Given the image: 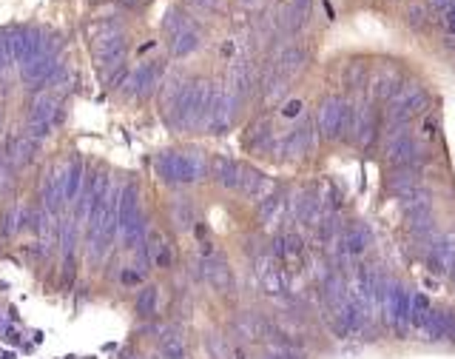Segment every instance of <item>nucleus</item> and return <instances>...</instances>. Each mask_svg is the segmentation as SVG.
<instances>
[{
	"label": "nucleus",
	"instance_id": "1",
	"mask_svg": "<svg viewBox=\"0 0 455 359\" xmlns=\"http://www.w3.org/2000/svg\"><path fill=\"white\" fill-rule=\"evenodd\" d=\"M211 97H214V83L200 77V80H188L180 94L168 103V111H171V123L183 131H194L200 126H205L208 120V111H211Z\"/></svg>",
	"mask_w": 455,
	"mask_h": 359
},
{
	"label": "nucleus",
	"instance_id": "2",
	"mask_svg": "<svg viewBox=\"0 0 455 359\" xmlns=\"http://www.w3.org/2000/svg\"><path fill=\"white\" fill-rule=\"evenodd\" d=\"M157 174L171 186L194 183V180H203L205 163H203L200 151H165L157 157Z\"/></svg>",
	"mask_w": 455,
	"mask_h": 359
},
{
	"label": "nucleus",
	"instance_id": "3",
	"mask_svg": "<svg viewBox=\"0 0 455 359\" xmlns=\"http://www.w3.org/2000/svg\"><path fill=\"white\" fill-rule=\"evenodd\" d=\"M319 131L322 137L327 140H339V137H347L350 140V126H353V106L342 97H327L322 106H319Z\"/></svg>",
	"mask_w": 455,
	"mask_h": 359
},
{
	"label": "nucleus",
	"instance_id": "4",
	"mask_svg": "<svg viewBox=\"0 0 455 359\" xmlns=\"http://www.w3.org/2000/svg\"><path fill=\"white\" fill-rule=\"evenodd\" d=\"M384 154L393 163V168H402V166H416L419 168L421 160H424V146L404 126H393L390 137H387V146H384Z\"/></svg>",
	"mask_w": 455,
	"mask_h": 359
},
{
	"label": "nucleus",
	"instance_id": "5",
	"mask_svg": "<svg viewBox=\"0 0 455 359\" xmlns=\"http://www.w3.org/2000/svg\"><path fill=\"white\" fill-rule=\"evenodd\" d=\"M430 106V94L421 86H402V91L393 97V106L387 108V120L390 126H407L416 114L427 111Z\"/></svg>",
	"mask_w": 455,
	"mask_h": 359
},
{
	"label": "nucleus",
	"instance_id": "6",
	"mask_svg": "<svg viewBox=\"0 0 455 359\" xmlns=\"http://www.w3.org/2000/svg\"><path fill=\"white\" fill-rule=\"evenodd\" d=\"M57 108H60V100L54 94H43L34 100V106L29 111V137L31 140H43L51 134V128L57 123Z\"/></svg>",
	"mask_w": 455,
	"mask_h": 359
},
{
	"label": "nucleus",
	"instance_id": "7",
	"mask_svg": "<svg viewBox=\"0 0 455 359\" xmlns=\"http://www.w3.org/2000/svg\"><path fill=\"white\" fill-rule=\"evenodd\" d=\"M379 134V111L370 103L353 106V126H350V140L362 148H370Z\"/></svg>",
	"mask_w": 455,
	"mask_h": 359
},
{
	"label": "nucleus",
	"instance_id": "8",
	"mask_svg": "<svg viewBox=\"0 0 455 359\" xmlns=\"http://www.w3.org/2000/svg\"><path fill=\"white\" fill-rule=\"evenodd\" d=\"M123 51H126V34H123L120 29H108V31H103V34L94 40V46H91V54H94V60H97V66H100V69L120 63Z\"/></svg>",
	"mask_w": 455,
	"mask_h": 359
},
{
	"label": "nucleus",
	"instance_id": "9",
	"mask_svg": "<svg viewBox=\"0 0 455 359\" xmlns=\"http://www.w3.org/2000/svg\"><path fill=\"white\" fill-rule=\"evenodd\" d=\"M57 69H60L57 57L43 51V54H37V57L20 63V80H23L26 86H31V89H43V86L48 83V77H51Z\"/></svg>",
	"mask_w": 455,
	"mask_h": 359
},
{
	"label": "nucleus",
	"instance_id": "10",
	"mask_svg": "<svg viewBox=\"0 0 455 359\" xmlns=\"http://www.w3.org/2000/svg\"><path fill=\"white\" fill-rule=\"evenodd\" d=\"M197 277H203V280H205L211 288H217V291H230V285H233L230 266L225 263L223 254H211V257L200 260V263H197Z\"/></svg>",
	"mask_w": 455,
	"mask_h": 359
},
{
	"label": "nucleus",
	"instance_id": "11",
	"mask_svg": "<svg viewBox=\"0 0 455 359\" xmlns=\"http://www.w3.org/2000/svg\"><path fill=\"white\" fill-rule=\"evenodd\" d=\"M427 266L433 274H453L455 271V234H441L433 240Z\"/></svg>",
	"mask_w": 455,
	"mask_h": 359
},
{
	"label": "nucleus",
	"instance_id": "12",
	"mask_svg": "<svg viewBox=\"0 0 455 359\" xmlns=\"http://www.w3.org/2000/svg\"><path fill=\"white\" fill-rule=\"evenodd\" d=\"M230 328H233L236 340H242V343H262V340L267 337V331H270V323L262 320V317L253 314V311H245V314H239V317L233 320Z\"/></svg>",
	"mask_w": 455,
	"mask_h": 359
},
{
	"label": "nucleus",
	"instance_id": "13",
	"mask_svg": "<svg viewBox=\"0 0 455 359\" xmlns=\"http://www.w3.org/2000/svg\"><path fill=\"white\" fill-rule=\"evenodd\" d=\"M404 86V77L396 66H379L373 77V97L376 100H393Z\"/></svg>",
	"mask_w": 455,
	"mask_h": 359
},
{
	"label": "nucleus",
	"instance_id": "14",
	"mask_svg": "<svg viewBox=\"0 0 455 359\" xmlns=\"http://www.w3.org/2000/svg\"><path fill=\"white\" fill-rule=\"evenodd\" d=\"M0 146H3V151H6V157H9V163H11L14 168H26V166L34 160V154H37V140H31L29 134L9 137V140L0 143Z\"/></svg>",
	"mask_w": 455,
	"mask_h": 359
},
{
	"label": "nucleus",
	"instance_id": "15",
	"mask_svg": "<svg viewBox=\"0 0 455 359\" xmlns=\"http://www.w3.org/2000/svg\"><path fill=\"white\" fill-rule=\"evenodd\" d=\"M228 89L242 100L247 91L256 89V69L247 60H233L230 71H228Z\"/></svg>",
	"mask_w": 455,
	"mask_h": 359
},
{
	"label": "nucleus",
	"instance_id": "16",
	"mask_svg": "<svg viewBox=\"0 0 455 359\" xmlns=\"http://www.w3.org/2000/svg\"><path fill=\"white\" fill-rule=\"evenodd\" d=\"M313 137H316L313 126H310V123H302V126H299L296 131H290V134H287V140L282 143V151H285V157H290V160H299V157L310 154V151H313Z\"/></svg>",
	"mask_w": 455,
	"mask_h": 359
},
{
	"label": "nucleus",
	"instance_id": "17",
	"mask_svg": "<svg viewBox=\"0 0 455 359\" xmlns=\"http://www.w3.org/2000/svg\"><path fill=\"white\" fill-rule=\"evenodd\" d=\"M339 243H342V248H344L347 257H359V254H364V251L370 248L373 231H370L364 223H353L344 234H339Z\"/></svg>",
	"mask_w": 455,
	"mask_h": 359
},
{
	"label": "nucleus",
	"instance_id": "18",
	"mask_svg": "<svg viewBox=\"0 0 455 359\" xmlns=\"http://www.w3.org/2000/svg\"><path fill=\"white\" fill-rule=\"evenodd\" d=\"M319 214H322V197H319L313 188H302V191L296 194V200H293V217H296L299 223L316 226Z\"/></svg>",
	"mask_w": 455,
	"mask_h": 359
},
{
	"label": "nucleus",
	"instance_id": "19",
	"mask_svg": "<svg viewBox=\"0 0 455 359\" xmlns=\"http://www.w3.org/2000/svg\"><path fill=\"white\" fill-rule=\"evenodd\" d=\"M419 168L416 166H402V168H393V174L384 180V188L396 197H404L410 194L413 188H419Z\"/></svg>",
	"mask_w": 455,
	"mask_h": 359
},
{
	"label": "nucleus",
	"instance_id": "20",
	"mask_svg": "<svg viewBox=\"0 0 455 359\" xmlns=\"http://www.w3.org/2000/svg\"><path fill=\"white\" fill-rule=\"evenodd\" d=\"M305 63H307V51L302 49V46H285L282 51H279V57H276V63H273V69L282 74V77H293V74H299L302 69H305Z\"/></svg>",
	"mask_w": 455,
	"mask_h": 359
},
{
	"label": "nucleus",
	"instance_id": "21",
	"mask_svg": "<svg viewBox=\"0 0 455 359\" xmlns=\"http://www.w3.org/2000/svg\"><path fill=\"white\" fill-rule=\"evenodd\" d=\"M239 191H242L245 197H250V200H262V197L270 194V183H267V177H265L262 171H256V168H250V166H242Z\"/></svg>",
	"mask_w": 455,
	"mask_h": 359
},
{
	"label": "nucleus",
	"instance_id": "22",
	"mask_svg": "<svg viewBox=\"0 0 455 359\" xmlns=\"http://www.w3.org/2000/svg\"><path fill=\"white\" fill-rule=\"evenodd\" d=\"M157 71H160L157 63H143L140 69H134V74H131V80H128L126 89L131 94H137V97H148L151 89L157 86Z\"/></svg>",
	"mask_w": 455,
	"mask_h": 359
},
{
	"label": "nucleus",
	"instance_id": "23",
	"mask_svg": "<svg viewBox=\"0 0 455 359\" xmlns=\"http://www.w3.org/2000/svg\"><path fill=\"white\" fill-rule=\"evenodd\" d=\"M211 171H214V180H217L223 188H239L242 166H239L236 160H230V157H217L214 166H211Z\"/></svg>",
	"mask_w": 455,
	"mask_h": 359
},
{
	"label": "nucleus",
	"instance_id": "24",
	"mask_svg": "<svg viewBox=\"0 0 455 359\" xmlns=\"http://www.w3.org/2000/svg\"><path fill=\"white\" fill-rule=\"evenodd\" d=\"M305 254V240L299 234H282L270 243V257L276 260H293Z\"/></svg>",
	"mask_w": 455,
	"mask_h": 359
},
{
	"label": "nucleus",
	"instance_id": "25",
	"mask_svg": "<svg viewBox=\"0 0 455 359\" xmlns=\"http://www.w3.org/2000/svg\"><path fill=\"white\" fill-rule=\"evenodd\" d=\"M287 83H290V80H287V77H282V74L270 66V69H267V74L262 77V94H265V103H276V100H282V97L287 94V89H290Z\"/></svg>",
	"mask_w": 455,
	"mask_h": 359
},
{
	"label": "nucleus",
	"instance_id": "26",
	"mask_svg": "<svg viewBox=\"0 0 455 359\" xmlns=\"http://www.w3.org/2000/svg\"><path fill=\"white\" fill-rule=\"evenodd\" d=\"M83 163L80 160H71L68 163V168L63 171V194H66V200H77V194H80V188H83Z\"/></svg>",
	"mask_w": 455,
	"mask_h": 359
},
{
	"label": "nucleus",
	"instance_id": "27",
	"mask_svg": "<svg viewBox=\"0 0 455 359\" xmlns=\"http://www.w3.org/2000/svg\"><path fill=\"white\" fill-rule=\"evenodd\" d=\"M197 49H200V31L197 29H185V31L171 37V54L174 57H188Z\"/></svg>",
	"mask_w": 455,
	"mask_h": 359
},
{
	"label": "nucleus",
	"instance_id": "28",
	"mask_svg": "<svg viewBox=\"0 0 455 359\" xmlns=\"http://www.w3.org/2000/svg\"><path fill=\"white\" fill-rule=\"evenodd\" d=\"M430 311H433V305H430V300L424 294H413L410 297V325L413 328H424L427 320H430Z\"/></svg>",
	"mask_w": 455,
	"mask_h": 359
},
{
	"label": "nucleus",
	"instance_id": "29",
	"mask_svg": "<svg viewBox=\"0 0 455 359\" xmlns=\"http://www.w3.org/2000/svg\"><path fill=\"white\" fill-rule=\"evenodd\" d=\"M145 231H148L145 214H137V217H134L128 226H123V243H126V248H137V246L143 243Z\"/></svg>",
	"mask_w": 455,
	"mask_h": 359
},
{
	"label": "nucleus",
	"instance_id": "30",
	"mask_svg": "<svg viewBox=\"0 0 455 359\" xmlns=\"http://www.w3.org/2000/svg\"><path fill=\"white\" fill-rule=\"evenodd\" d=\"M282 208H285V197H282L279 191H270V194L262 197V203H259V220H262V223H273V220L282 214Z\"/></svg>",
	"mask_w": 455,
	"mask_h": 359
},
{
	"label": "nucleus",
	"instance_id": "31",
	"mask_svg": "<svg viewBox=\"0 0 455 359\" xmlns=\"http://www.w3.org/2000/svg\"><path fill=\"white\" fill-rule=\"evenodd\" d=\"M407 228H410V234H413L416 240H430V237H433V231H436V217H433V211H427V214H421V217L407 220Z\"/></svg>",
	"mask_w": 455,
	"mask_h": 359
},
{
	"label": "nucleus",
	"instance_id": "32",
	"mask_svg": "<svg viewBox=\"0 0 455 359\" xmlns=\"http://www.w3.org/2000/svg\"><path fill=\"white\" fill-rule=\"evenodd\" d=\"M247 146L250 148H262V151H270L273 148V131H270V123H256L250 137H247Z\"/></svg>",
	"mask_w": 455,
	"mask_h": 359
},
{
	"label": "nucleus",
	"instance_id": "33",
	"mask_svg": "<svg viewBox=\"0 0 455 359\" xmlns=\"http://www.w3.org/2000/svg\"><path fill=\"white\" fill-rule=\"evenodd\" d=\"M316 240L322 246H333L339 240V220L333 214H327L322 223H316Z\"/></svg>",
	"mask_w": 455,
	"mask_h": 359
},
{
	"label": "nucleus",
	"instance_id": "34",
	"mask_svg": "<svg viewBox=\"0 0 455 359\" xmlns=\"http://www.w3.org/2000/svg\"><path fill=\"white\" fill-rule=\"evenodd\" d=\"M157 288L154 285H148V288H143L140 291V297H137V314L140 317H154V311H157Z\"/></svg>",
	"mask_w": 455,
	"mask_h": 359
},
{
	"label": "nucleus",
	"instance_id": "35",
	"mask_svg": "<svg viewBox=\"0 0 455 359\" xmlns=\"http://www.w3.org/2000/svg\"><path fill=\"white\" fill-rule=\"evenodd\" d=\"M160 351H163V357L165 359H185V343H183L180 334H165Z\"/></svg>",
	"mask_w": 455,
	"mask_h": 359
},
{
	"label": "nucleus",
	"instance_id": "36",
	"mask_svg": "<svg viewBox=\"0 0 455 359\" xmlns=\"http://www.w3.org/2000/svg\"><path fill=\"white\" fill-rule=\"evenodd\" d=\"M364 80H367V66H364L362 60H353V63L344 69V83H347V89H362Z\"/></svg>",
	"mask_w": 455,
	"mask_h": 359
},
{
	"label": "nucleus",
	"instance_id": "37",
	"mask_svg": "<svg viewBox=\"0 0 455 359\" xmlns=\"http://www.w3.org/2000/svg\"><path fill=\"white\" fill-rule=\"evenodd\" d=\"M185 29H191V23L183 14V9H168V14H165V31H171V37H174V34L185 31Z\"/></svg>",
	"mask_w": 455,
	"mask_h": 359
},
{
	"label": "nucleus",
	"instance_id": "38",
	"mask_svg": "<svg viewBox=\"0 0 455 359\" xmlns=\"http://www.w3.org/2000/svg\"><path fill=\"white\" fill-rule=\"evenodd\" d=\"M11 180H14V166L9 163V157H6V151H3V146H0V194L9 191Z\"/></svg>",
	"mask_w": 455,
	"mask_h": 359
},
{
	"label": "nucleus",
	"instance_id": "39",
	"mask_svg": "<svg viewBox=\"0 0 455 359\" xmlns=\"http://www.w3.org/2000/svg\"><path fill=\"white\" fill-rule=\"evenodd\" d=\"M407 26H413V29H421L424 23H427V9L424 6H419V3H413L410 9H407Z\"/></svg>",
	"mask_w": 455,
	"mask_h": 359
},
{
	"label": "nucleus",
	"instance_id": "40",
	"mask_svg": "<svg viewBox=\"0 0 455 359\" xmlns=\"http://www.w3.org/2000/svg\"><path fill=\"white\" fill-rule=\"evenodd\" d=\"M171 263H174L171 248H168L165 243H160V248L154 251V266H157V268H171Z\"/></svg>",
	"mask_w": 455,
	"mask_h": 359
},
{
	"label": "nucleus",
	"instance_id": "41",
	"mask_svg": "<svg viewBox=\"0 0 455 359\" xmlns=\"http://www.w3.org/2000/svg\"><path fill=\"white\" fill-rule=\"evenodd\" d=\"M208 351H211V357L228 359V345L220 340V337H208Z\"/></svg>",
	"mask_w": 455,
	"mask_h": 359
},
{
	"label": "nucleus",
	"instance_id": "42",
	"mask_svg": "<svg viewBox=\"0 0 455 359\" xmlns=\"http://www.w3.org/2000/svg\"><path fill=\"white\" fill-rule=\"evenodd\" d=\"M282 114H285V117H299V114H302V100H290V103L282 108Z\"/></svg>",
	"mask_w": 455,
	"mask_h": 359
},
{
	"label": "nucleus",
	"instance_id": "43",
	"mask_svg": "<svg viewBox=\"0 0 455 359\" xmlns=\"http://www.w3.org/2000/svg\"><path fill=\"white\" fill-rule=\"evenodd\" d=\"M424 131H427V134H436V131H439V117H436V114H430V117L424 120Z\"/></svg>",
	"mask_w": 455,
	"mask_h": 359
},
{
	"label": "nucleus",
	"instance_id": "44",
	"mask_svg": "<svg viewBox=\"0 0 455 359\" xmlns=\"http://www.w3.org/2000/svg\"><path fill=\"white\" fill-rule=\"evenodd\" d=\"M140 280H143L140 271H123V283H126V285H134V283H140Z\"/></svg>",
	"mask_w": 455,
	"mask_h": 359
},
{
	"label": "nucleus",
	"instance_id": "45",
	"mask_svg": "<svg viewBox=\"0 0 455 359\" xmlns=\"http://www.w3.org/2000/svg\"><path fill=\"white\" fill-rule=\"evenodd\" d=\"M430 3H433V9H441V11H447L453 6V0H430Z\"/></svg>",
	"mask_w": 455,
	"mask_h": 359
},
{
	"label": "nucleus",
	"instance_id": "46",
	"mask_svg": "<svg viewBox=\"0 0 455 359\" xmlns=\"http://www.w3.org/2000/svg\"><path fill=\"white\" fill-rule=\"evenodd\" d=\"M3 334H6V343H17V340H20V334H17L14 328H6Z\"/></svg>",
	"mask_w": 455,
	"mask_h": 359
},
{
	"label": "nucleus",
	"instance_id": "47",
	"mask_svg": "<svg viewBox=\"0 0 455 359\" xmlns=\"http://www.w3.org/2000/svg\"><path fill=\"white\" fill-rule=\"evenodd\" d=\"M194 6H203V9H214L217 6V0H191Z\"/></svg>",
	"mask_w": 455,
	"mask_h": 359
},
{
	"label": "nucleus",
	"instance_id": "48",
	"mask_svg": "<svg viewBox=\"0 0 455 359\" xmlns=\"http://www.w3.org/2000/svg\"><path fill=\"white\" fill-rule=\"evenodd\" d=\"M6 66H9V57H6V54H3V49H0V71H3Z\"/></svg>",
	"mask_w": 455,
	"mask_h": 359
},
{
	"label": "nucleus",
	"instance_id": "49",
	"mask_svg": "<svg viewBox=\"0 0 455 359\" xmlns=\"http://www.w3.org/2000/svg\"><path fill=\"white\" fill-rule=\"evenodd\" d=\"M123 6H140V3H145V0H120Z\"/></svg>",
	"mask_w": 455,
	"mask_h": 359
},
{
	"label": "nucleus",
	"instance_id": "50",
	"mask_svg": "<svg viewBox=\"0 0 455 359\" xmlns=\"http://www.w3.org/2000/svg\"><path fill=\"white\" fill-rule=\"evenodd\" d=\"M0 334H3V323H0Z\"/></svg>",
	"mask_w": 455,
	"mask_h": 359
},
{
	"label": "nucleus",
	"instance_id": "51",
	"mask_svg": "<svg viewBox=\"0 0 455 359\" xmlns=\"http://www.w3.org/2000/svg\"><path fill=\"white\" fill-rule=\"evenodd\" d=\"M128 359H140V357H128Z\"/></svg>",
	"mask_w": 455,
	"mask_h": 359
},
{
	"label": "nucleus",
	"instance_id": "52",
	"mask_svg": "<svg viewBox=\"0 0 455 359\" xmlns=\"http://www.w3.org/2000/svg\"><path fill=\"white\" fill-rule=\"evenodd\" d=\"M453 280H455V271H453Z\"/></svg>",
	"mask_w": 455,
	"mask_h": 359
}]
</instances>
